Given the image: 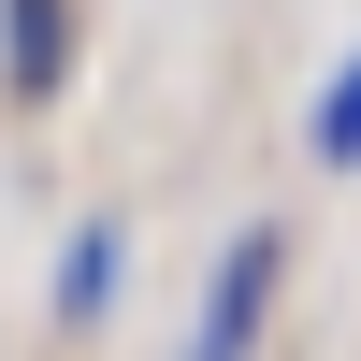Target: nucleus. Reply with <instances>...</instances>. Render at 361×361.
Listing matches in <instances>:
<instances>
[{
  "mask_svg": "<svg viewBox=\"0 0 361 361\" xmlns=\"http://www.w3.org/2000/svg\"><path fill=\"white\" fill-rule=\"evenodd\" d=\"M102 304H116V217H87V231H73V260H58V318L87 333Z\"/></svg>",
  "mask_w": 361,
  "mask_h": 361,
  "instance_id": "7ed1b4c3",
  "label": "nucleus"
},
{
  "mask_svg": "<svg viewBox=\"0 0 361 361\" xmlns=\"http://www.w3.org/2000/svg\"><path fill=\"white\" fill-rule=\"evenodd\" d=\"M0 73H15V102H58L73 87V0H0Z\"/></svg>",
  "mask_w": 361,
  "mask_h": 361,
  "instance_id": "f03ea898",
  "label": "nucleus"
},
{
  "mask_svg": "<svg viewBox=\"0 0 361 361\" xmlns=\"http://www.w3.org/2000/svg\"><path fill=\"white\" fill-rule=\"evenodd\" d=\"M260 304H275V231H231L217 289H202V333H188V361H246V347H260Z\"/></svg>",
  "mask_w": 361,
  "mask_h": 361,
  "instance_id": "f257e3e1",
  "label": "nucleus"
},
{
  "mask_svg": "<svg viewBox=\"0 0 361 361\" xmlns=\"http://www.w3.org/2000/svg\"><path fill=\"white\" fill-rule=\"evenodd\" d=\"M318 159H333V173L361 159V58H347V73H333V87H318Z\"/></svg>",
  "mask_w": 361,
  "mask_h": 361,
  "instance_id": "20e7f679",
  "label": "nucleus"
}]
</instances>
